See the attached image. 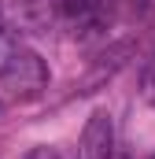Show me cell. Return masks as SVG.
Wrapping results in <instances>:
<instances>
[{"instance_id": "cell-1", "label": "cell", "mask_w": 155, "mask_h": 159, "mask_svg": "<svg viewBox=\"0 0 155 159\" xmlns=\"http://www.w3.org/2000/svg\"><path fill=\"white\" fill-rule=\"evenodd\" d=\"M0 81H7L15 89H41L48 81V67L37 52L11 44V41H0Z\"/></svg>"}, {"instance_id": "cell-2", "label": "cell", "mask_w": 155, "mask_h": 159, "mask_svg": "<svg viewBox=\"0 0 155 159\" xmlns=\"http://www.w3.org/2000/svg\"><path fill=\"white\" fill-rule=\"evenodd\" d=\"M81 159H111L115 156V122L107 111H92L85 129H81Z\"/></svg>"}, {"instance_id": "cell-3", "label": "cell", "mask_w": 155, "mask_h": 159, "mask_svg": "<svg viewBox=\"0 0 155 159\" xmlns=\"http://www.w3.org/2000/svg\"><path fill=\"white\" fill-rule=\"evenodd\" d=\"M55 4H59V11L70 15V19H96L100 7H104V0H55Z\"/></svg>"}, {"instance_id": "cell-4", "label": "cell", "mask_w": 155, "mask_h": 159, "mask_svg": "<svg viewBox=\"0 0 155 159\" xmlns=\"http://www.w3.org/2000/svg\"><path fill=\"white\" fill-rule=\"evenodd\" d=\"M22 159H63V156H59L55 148H48V144H37V148H30Z\"/></svg>"}, {"instance_id": "cell-5", "label": "cell", "mask_w": 155, "mask_h": 159, "mask_svg": "<svg viewBox=\"0 0 155 159\" xmlns=\"http://www.w3.org/2000/svg\"><path fill=\"white\" fill-rule=\"evenodd\" d=\"M144 100H148V104L155 107V63L148 67V70H144Z\"/></svg>"}, {"instance_id": "cell-6", "label": "cell", "mask_w": 155, "mask_h": 159, "mask_svg": "<svg viewBox=\"0 0 155 159\" xmlns=\"http://www.w3.org/2000/svg\"><path fill=\"white\" fill-rule=\"evenodd\" d=\"M152 63H155V56H152Z\"/></svg>"}]
</instances>
